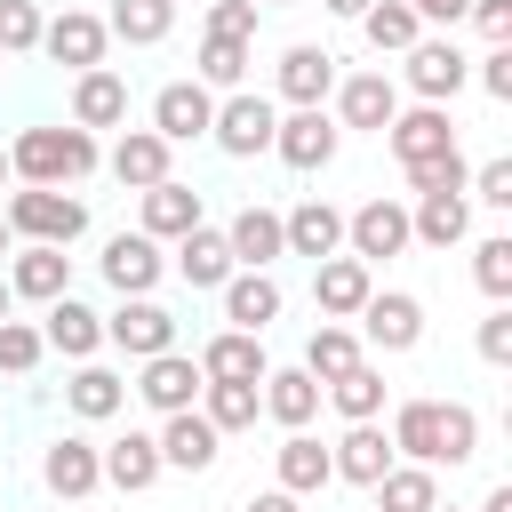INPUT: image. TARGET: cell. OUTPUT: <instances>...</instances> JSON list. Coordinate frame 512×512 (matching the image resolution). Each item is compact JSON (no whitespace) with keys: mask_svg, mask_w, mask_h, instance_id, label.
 Wrapping results in <instances>:
<instances>
[{"mask_svg":"<svg viewBox=\"0 0 512 512\" xmlns=\"http://www.w3.org/2000/svg\"><path fill=\"white\" fill-rule=\"evenodd\" d=\"M200 384H208V376H200V360L168 344V352H152V360H144V376H136L128 392H136L152 416H176V408H200Z\"/></svg>","mask_w":512,"mask_h":512,"instance_id":"obj_6","label":"cell"},{"mask_svg":"<svg viewBox=\"0 0 512 512\" xmlns=\"http://www.w3.org/2000/svg\"><path fill=\"white\" fill-rule=\"evenodd\" d=\"M320 8H328V16H360L368 0H320Z\"/></svg>","mask_w":512,"mask_h":512,"instance_id":"obj_55","label":"cell"},{"mask_svg":"<svg viewBox=\"0 0 512 512\" xmlns=\"http://www.w3.org/2000/svg\"><path fill=\"white\" fill-rule=\"evenodd\" d=\"M368 496H376V512H432L440 504V480H432V464H392Z\"/></svg>","mask_w":512,"mask_h":512,"instance_id":"obj_40","label":"cell"},{"mask_svg":"<svg viewBox=\"0 0 512 512\" xmlns=\"http://www.w3.org/2000/svg\"><path fill=\"white\" fill-rule=\"evenodd\" d=\"M408 248V208L400 200H360L352 216H344V256H360V264H384V256H400Z\"/></svg>","mask_w":512,"mask_h":512,"instance_id":"obj_8","label":"cell"},{"mask_svg":"<svg viewBox=\"0 0 512 512\" xmlns=\"http://www.w3.org/2000/svg\"><path fill=\"white\" fill-rule=\"evenodd\" d=\"M472 80H480L496 104H512V40H496V48L480 56V72H472Z\"/></svg>","mask_w":512,"mask_h":512,"instance_id":"obj_50","label":"cell"},{"mask_svg":"<svg viewBox=\"0 0 512 512\" xmlns=\"http://www.w3.org/2000/svg\"><path fill=\"white\" fill-rule=\"evenodd\" d=\"M480 512H512V480H496V488L480 496Z\"/></svg>","mask_w":512,"mask_h":512,"instance_id":"obj_54","label":"cell"},{"mask_svg":"<svg viewBox=\"0 0 512 512\" xmlns=\"http://www.w3.org/2000/svg\"><path fill=\"white\" fill-rule=\"evenodd\" d=\"M472 280H480V296L512 304V240H504V232H488V240L472 248Z\"/></svg>","mask_w":512,"mask_h":512,"instance_id":"obj_43","label":"cell"},{"mask_svg":"<svg viewBox=\"0 0 512 512\" xmlns=\"http://www.w3.org/2000/svg\"><path fill=\"white\" fill-rule=\"evenodd\" d=\"M8 312H16V296H8V280H0V320H8Z\"/></svg>","mask_w":512,"mask_h":512,"instance_id":"obj_56","label":"cell"},{"mask_svg":"<svg viewBox=\"0 0 512 512\" xmlns=\"http://www.w3.org/2000/svg\"><path fill=\"white\" fill-rule=\"evenodd\" d=\"M104 344H120L128 360H152L176 344V312L152 296H120V312H104Z\"/></svg>","mask_w":512,"mask_h":512,"instance_id":"obj_11","label":"cell"},{"mask_svg":"<svg viewBox=\"0 0 512 512\" xmlns=\"http://www.w3.org/2000/svg\"><path fill=\"white\" fill-rule=\"evenodd\" d=\"M432 512H456V504H432Z\"/></svg>","mask_w":512,"mask_h":512,"instance_id":"obj_60","label":"cell"},{"mask_svg":"<svg viewBox=\"0 0 512 512\" xmlns=\"http://www.w3.org/2000/svg\"><path fill=\"white\" fill-rule=\"evenodd\" d=\"M0 280H8V296H24V304H56V296L72 288V256L48 248V240H16Z\"/></svg>","mask_w":512,"mask_h":512,"instance_id":"obj_9","label":"cell"},{"mask_svg":"<svg viewBox=\"0 0 512 512\" xmlns=\"http://www.w3.org/2000/svg\"><path fill=\"white\" fill-rule=\"evenodd\" d=\"M96 136L88 128H16V144H8V176L16 184H80V176H96Z\"/></svg>","mask_w":512,"mask_h":512,"instance_id":"obj_2","label":"cell"},{"mask_svg":"<svg viewBox=\"0 0 512 512\" xmlns=\"http://www.w3.org/2000/svg\"><path fill=\"white\" fill-rule=\"evenodd\" d=\"M168 136H152V128H120V144L104 152V168H112V184L120 192H144V184H160L168 176Z\"/></svg>","mask_w":512,"mask_h":512,"instance_id":"obj_24","label":"cell"},{"mask_svg":"<svg viewBox=\"0 0 512 512\" xmlns=\"http://www.w3.org/2000/svg\"><path fill=\"white\" fill-rule=\"evenodd\" d=\"M176 272H184V288H224L240 264H232V248H224V232H208V224H192L184 240H176Z\"/></svg>","mask_w":512,"mask_h":512,"instance_id":"obj_35","label":"cell"},{"mask_svg":"<svg viewBox=\"0 0 512 512\" xmlns=\"http://www.w3.org/2000/svg\"><path fill=\"white\" fill-rule=\"evenodd\" d=\"M208 120H216V88H200V80H168L152 96V136H168V144H200Z\"/></svg>","mask_w":512,"mask_h":512,"instance_id":"obj_16","label":"cell"},{"mask_svg":"<svg viewBox=\"0 0 512 512\" xmlns=\"http://www.w3.org/2000/svg\"><path fill=\"white\" fill-rule=\"evenodd\" d=\"M336 144H344V128H336L328 104H288L280 128H272V152H280L296 176H320V168L336 160Z\"/></svg>","mask_w":512,"mask_h":512,"instance_id":"obj_5","label":"cell"},{"mask_svg":"<svg viewBox=\"0 0 512 512\" xmlns=\"http://www.w3.org/2000/svg\"><path fill=\"white\" fill-rule=\"evenodd\" d=\"M272 128H280V104H272V96H256V88H224V104H216V120H208L216 152H232V160L272 152Z\"/></svg>","mask_w":512,"mask_h":512,"instance_id":"obj_4","label":"cell"},{"mask_svg":"<svg viewBox=\"0 0 512 512\" xmlns=\"http://www.w3.org/2000/svg\"><path fill=\"white\" fill-rule=\"evenodd\" d=\"M320 400H336L344 424H368V416H384V376H376L368 360H352L336 384H320Z\"/></svg>","mask_w":512,"mask_h":512,"instance_id":"obj_39","label":"cell"},{"mask_svg":"<svg viewBox=\"0 0 512 512\" xmlns=\"http://www.w3.org/2000/svg\"><path fill=\"white\" fill-rule=\"evenodd\" d=\"M48 320H40V344L48 352H64V360H96V344H104V312H88L72 288L56 296V304H40Z\"/></svg>","mask_w":512,"mask_h":512,"instance_id":"obj_21","label":"cell"},{"mask_svg":"<svg viewBox=\"0 0 512 512\" xmlns=\"http://www.w3.org/2000/svg\"><path fill=\"white\" fill-rule=\"evenodd\" d=\"M160 272H168V256H160L152 232H112V240H104V280H112L120 296H152Z\"/></svg>","mask_w":512,"mask_h":512,"instance_id":"obj_18","label":"cell"},{"mask_svg":"<svg viewBox=\"0 0 512 512\" xmlns=\"http://www.w3.org/2000/svg\"><path fill=\"white\" fill-rule=\"evenodd\" d=\"M480 360H488V368H512V304H496V312L480 320Z\"/></svg>","mask_w":512,"mask_h":512,"instance_id":"obj_48","label":"cell"},{"mask_svg":"<svg viewBox=\"0 0 512 512\" xmlns=\"http://www.w3.org/2000/svg\"><path fill=\"white\" fill-rule=\"evenodd\" d=\"M368 288H376V264L344 256V248L312 264V304H320V320H352V312L368 304Z\"/></svg>","mask_w":512,"mask_h":512,"instance_id":"obj_17","label":"cell"},{"mask_svg":"<svg viewBox=\"0 0 512 512\" xmlns=\"http://www.w3.org/2000/svg\"><path fill=\"white\" fill-rule=\"evenodd\" d=\"M328 464H336V480H352V488H376L400 456H392V432L368 416V424H344V440L328 448Z\"/></svg>","mask_w":512,"mask_h":512,"instance_id":"obj_19","label":"cell"},{"mask_svg":"<svg viewBox=\"0 0 512 512\" xmlns=\"http://www.w3.org/2000/svg\"><path fill=\"white\" fill-rule=\"evenodd\" d=\"M408 8H416V24H456L472 0H408Z\"/></svg>","mask_w":512,"mask_h":512,"instance_id":"obj_52","label":"cell"},{"mask_svg":"<svg viewBox=\"0 0 512 512\" xmlns=\"http://www.w3.org/2000/svg\"><path fill=\"white\" fill-rule=\"evenodd\" d=\"M160 472H208L216 456H224V432L200 416V408H176V416H160Z\"/></svg>","mask_w":512,"mask_h":512,"instance_id":"obj_14","label":"cell"},{"mask_svg":"<svg viewBox=\"0 0 512 512\" xmlns=\"http://www.w3.org/2000/svg\"><path fill=\"white\" fill-rule=\"evenodd\" d=\"M392 456H408V464H472L480 456V416L464 408V400H400V416H392Z\"/></svg>","mask_w":512,"mask_h":512,"instance_id":"obj_1","label":"cell"},{"mask_svg":"<svg viewBox=\"0 0 512 512\" xmlns=\"http://www.w3.org/2000/svg\"><path fill=\"white\" fill-rule=\"evenodd\" d=\"M64 408H72L80 424H104V416H120V408H128V376H112V368L80 360V368H72V384H64Z\"/></svg>","mask_w":512,"mask_h":512,"instance_id":"obj_32","label":"cell"},{"mask_svg":"<svg viewBox=\"0 0 512 512\" xmlns=\"http://www.w3.org/2000/svg\"><path fill=\"white\" fill-rule=\"evenodd\" d=\"M408 176V192H464V152H440V160H416V168H400Z\"/></svg>","mask_w":512,"mask_h":512,"instance_id":"obj_46","label":"cell"},{"mask_svg":"<svg viewBox=\"0 0 512 512\" xmlns=\"http://www.w3.org/2000/svg\"><path fill=\"white\" fill-rule=\"evenodd\" d=\"M352 24L368 32V48H376V56H400V48H416V40H424V24H416V8H408V0H368Z\"/></svg>","mask_w":512,"mask_h":512,"instance_id":"obj_37","label":"cell"},{"mask_svg":"<svg viewBox=\"0 0 512 512\" xmlns=\"http://www.w3.org/2000/svg\"><path fill=\"white\" fill-rule=\"evenodd\" d=\"M464 16L480 24V40H488V48H496V40H512V0H472Z\"/></svg>","mask_w":512,"mask_h":512,"instance_id":"obj_51","label":"cell"},{"mask_svg":"<svg viewBox=\"0 0 512 512\" xmlns=\"http://www.w3.org/2000/svg\"><path fill=\"white\" fill-rule=\"evenodd\" d=\"M200 416H208L216 432H248V424L264 416V392H256V384H216V376H208V384H200Z\"/></svg>","mask_w":512,"mask_h":512,"instance_id":"obj_42","label":"cell"},{"mask_svg":"<svg viewBox=\"0 0 512 512\" xmlns=\"http://www.w3.org/2000/svg\"><path fill=\"white\" fill-rule=\"evenodd\" d=\"M248 40H224V32H208L200 40V56H192V80L200 88H248Z\"/></svg>","mask_w":512,"mask_h":512,"instance_id":"obj_41","label":"cell"},{"mask_svg":"<svg viewBox=\"0 0 512 512\" xmlns=\"http://www.w3.org/2000/svg\"><path fill=\"white\" fill-rule=\"evenodd\" d=\"M40 0H0V56H32L40 48Z\"/></svg>","mask_w":512,"mask_h":512,"instance_id":"obj_45","label":"cell"},{"mask_svg":"<svg viewBox=\"0 0 512 512\" xmlns=\"http://www.w3.org/2000/svg\"><path fill=\"white\" fill-rule=\"evenodd\" d=\"M384 144H392V160H400V168H416V160L456 152V120H448V104H408V112H392Z\"/></svg>","mask_w":512,"mask_h":512,"instance_id":"obj_13","label":"cell"},{"mask_svg":"<svg viewBox=\"0 0 512 512\" xmlns=\"http://www.w3.org/2000/svg\"><path fill=\"white\" fill-rule=\"evenodd\" d=\"M224 248H232V264H248V272H272L280 256H288V240H280V216L272 208H240L232 224H224Z\"/></svg>","mask_w":512,"mask_h":512,"instance_id":"obj_26","label":"cell"},{"mask_svg":"<svg viewBox=\"0 0 512 512\" xmlns=\"http://www.w3.org/2000/svg\"><path fill=\"white\" fill-rule=\"evenodd\" d=\"M0 184H8V152H0Z\"/></svg>","mask_w":512,"mask_h":512,"instance_id":"obj_58","label":"cell"},{"mask_svg":"<svg viewBox=\"0 0 512 512\" xmlns=\"http://www.w3.org/2000/svg\"><path fill=\"white\" fill-rule=\"evenodd\" d=\"M0 216H8L16 240H48V248H72L88 232V200L64 192V184H24V192L0 200Z\"/></svg>","mask_w":512,"mask_h":512,"instance_id":"obj_3","label":"cell"},{"mask_svg":"<svg viewBox=\"0 0 512 512\" xmlns=\"http://www.w3.org/2000/svg\"><path fill=\"white\" fill-rule=\"evenodd\" d=\"M208 32H224V40H256V0H208Z\"/></svg>","mask_w":512,"mask_h":512,"instance_id":"obj_49","label":"cell"},{"mask_svg":"<svg viewBox=\"0 0 512 512\" xmlns=\"http://www.w3.org/2000/svg\"><path fill=\"white\" fill-rule=\"evenodd\" d=\"M0 64H8V56H0Z\"/></svg>","mask_w":512,"mask_h":512,"instance_id":"obj_61","label":"cell"},{"mask_svg":"<svg viewBox=\"0 0 512 512\" xmlns=\"http://www.w3.org/2000/svg\"><path fill=\"white\" fill-rule=\"evenodd\" d=\"M248 512H304V496H288V488H264V496H248Z\"/></svg>","mask_w":512,"mask_h":512,"instance_id":"obj_53","label":"cell"},{"mask_svg":"<svg viewBox=\"0 0 512 512\" xmlns=\"http://www.w3.org/2000/svg\"><path fill=\"white\" fill-rule=\"evenodd\" d=\"M272 472H280L288 496H320V488L336 480V464H328V448H320L312 432H288V440L272 448Z\"/></svg>","mask_w":512,"mask_h":512,"instance_id":"obj_34","label":"cell"},{"mask_svg":"<svg viewBox=\"0 0 512 512\" xmlns=\"http://www.w3.org/2000/svg\"><path fill=\"white\" fill-rule=\"evenodd\" d=\"M408 64H400V80L416 88V104H448L464 80H472V56L456 48V40H416V48H400Z\"/></svg>","mask_w":512,"mask_h":512,"instance_id":"obj_7","label":"cell"},{"mask_svg":"<svg viewBox=\"0 0 512 512\" xmlns=\"http://www.w3.org/2000/svg\"><path fill=\"white\" fill-rule=\"evenodd\" d=\"M40 352H48V344H40V328L8 312V320H0V376H32V368H40Z\"/></svg>","mask_w":512,"mask_h":512,"instance_id":"obj_44","label":"cell"},{"mask_svg":"<svg viewBox=\"0 0 512 512\" xmlns=\"http://www.w3.org/2000/svg\"><path fill=\"white\" fill-rule=\"evenodd\" d=\"M280 240H288V256H312V264H320V256L344 248V208H328V200L312 192V200H296V208L280 216Z\"/></svg>","mask_w":512,"mask_h":512,"instance_id":"obj_25","label":"cell"},{"mask_svg":"<svg viewBox=\"0 0 512 512\" xmlns=\"http://www.w3.org/2000/svg\"><path fill=\"white\" fill-rule=\"evenodd\" d=\"M128 120V80L112 72V64H88V72H72V128H120Z\"/></svg>","mask_w":512,"mask_h":512,"instance_id":"obj_20","label":"cell"},{"mask_svg":"<svg viewBox=\"0 0 512 512\" xmlns=\"http://www.w3.org/2000/svg\"><path fill=\"white\" fill-rule=\"evenodd\" d=\"M40 480H48V496H64V504L96 496V488H104V456H96V440H80V432L48 440V448H40Z\"/></svg>","mask_w":512,"mask_h":512,"instance_id":"obj_15","label":"cell"},{"mask_svg":"<svg viewBox=\"0 0 512 512\" xmlns=\"http://www.w3.org/2000/svg\"><path fill=\"white\" fill-rule=\"evenodd\" d=\"M264 336H248V328H224V336H208L200 344V376H216V384H264Z\"/></svg>","mask_w":512,"mask_h":512,"instance_id":"obj_28","label":"cell"},{"mask_svg":"<svg viewBox=\"0 0 512 512\" xmlns=\"http://www.w3.org/2000/svg\"><path fill=\"white\" fill-rule=\"evenodd\" d=\"M472 232V200L464 192H416V208H408V240H424V248H456Z\"/></svg>","mask_w":512,"mask_h":512,"instance_id":"obj_30","label":"cell"},{"mask_svg":"<svg viewBox=\"0 0 512 512\" xmlns=\"http://www.w3.org/2000/svg\"><path fill=\"white\" fill-rule=\"evenodd\" d=\"M464 200H480V208H512V160H480V168L464 176Z\"/></svg>","mask_w":512,"mask_h":512,"instance_id":"obj_47","label":"cell"},{"mask_svg":"<svg viewBox=\"0 0 512 512\" xmlns=\"http://www.w3.org/2000/svg\"><path fill=\"white\" fill-rule=\"evenodd\" d=\"M216 296H224V320L248 328V336H264V328L280 320V280H272V272H248V264H240Z\"/></svg>","mask_w":512,"mask_h":512,"instance_id":"obj_27","label":"cell"},{"mask_svg":"<svg viewBox=\"0 0 512 512\" xmlns=\"http://www.w3.org/2000/svg\"><path fill=\"white\" fill-rule=\"evenodd\" d=\"M264 8H288V0H264Z\"/></svg>","mask_w":512,"mask_h":512,"instance_id":"obj_59","label":"cell"},{"mask_svg":"<svg viewBox=\"0 0 512 512\" xmlns=\"http://www.w3.org/2000/svg\"><path fill=\"white\" fill-rule=\"evenodd\" d=\"M104 32H112V40H128V48H160V40L176 32V0H112Z\"/></svg>","mask_w":512,"mask_h":512,"instance_id":"obj_36","label":"cell"},{"mask_svg":"<svg viewBox=\"0 0 512 512\" xmlns=\"http://www.w3.org/2000/svg\"><path fill=\"white\" fill-rule=\"evenodd\" d=\"M8 248H16V232H8V216H0V256H8Z\"/></svg>","mask_w":512,"mask_h":512,"instance_id":"obj_57","label":"cell"},{"mask_svg":"<svg viewBox=\"0 0 512 512\" xmlns=\"http://www.w3.org/2000/svg\"><path fill=\"white\" fill-rule=\"evenodd\" d=\"M328 96H336V128H368V136H384L392 112H400V80L392 72H352Z\"/></svg>","mask_w":512,"mask_h":512,"instance_id":"obj_12","label":"cell"},{"mask_svg":"<svg viewBox=\"0 0 512 512\" xmlns=\"http://www.w3.org/2000/svg\"><path fill=\"white\" fill-rule=\"evenodd\" d=\"M264 416L272 424H288V432H304L312 416H320V376H304V368H264Z\"/></svg>","mask_w":512,"mask_h":512,"instance_id":"obj_31","label":"cell"},{"mask_svg":"<svg viewBox=\"0 0 512 512\" xmlns=\"http://www.w3.org/2000/svg\"><path fill=\"white\" fill-rule=\"evenodd\" d=\"M352 360H368V352H360V336H352L344 320H320V328L304 336V360H296V368H304V376H320V384H336Z\"/></svg>","mask_w":512,"mask_h":512,"instance_id":"obj_38","label":"cell"},{"mask_svg":"<svg viewBox=\"0 0 512 512\" xmlns=\"http://www.w3.org/2000/svg\"><path fill=\"white\" fill-rule=\"evenodd\" d=\"M352 320L368 328L376 352H416V344H424V304H416L408 288H368V304H360Z\"/></svg>","mask_w":512,"mask_h":512,"instance_id":"obj_10","label":"cell"},{"mask_svg":"<svg viewBox=\"0 0 512 512\" xmlns=\"http://www.w3.org/2000/svg\"><path fill=\"white\" fill-rule=\"evenodd\" d=\"M136 200H144V224H136V232H152V240H184V232L200 224V192H192V184H176V176L144 184Z\"/></svg>","mask_w":512,"mask_h":512,"instance_id":"obj_29","label":"cell"},{"mask_svg":"<svg viewBox=\"0 0 512 512\" xmlns=\"http://www.w3.org/2000/svg\"><path fill=\"white\" fill-rule=\"evenodd\" d=\"M104 16H88V8H64V16H48L40 24V48L56 56V64H72V72H88V64H104Z\"/></svg>","mask_w":512,"mask_h":512,"instance_id":"obj_22","label":"cell"},{"mask_svg":"<svg viewBox=\"0 0 512 512\" xmlns=\"http://www.w3.org/2000/svg\"><path fill=\"white\" fill-rule=\"evenodd\" d=\"M272 88H280V104H328V88H336V56H328L320 40H296V48L280 56Z\"/></svg>","mask_w":512,"mask_h":512,"instance_id":"obj_23","label":"cell"},{"mask_svg":"<svg viewBox=\"0 0 512 512\" xmlns=\"http://www.w3.org/2000/svg\"><path fill=\"white\" fill-rule=\"evenodd\" d=\"M104 456V480L120 488V496H144L152 480H160V440L152 432H120L112 448H96Z\"/></svg>","mask_w":512,"mask_h":512,"instance_id":"obj_33","label":"cell"}]
</instances>
